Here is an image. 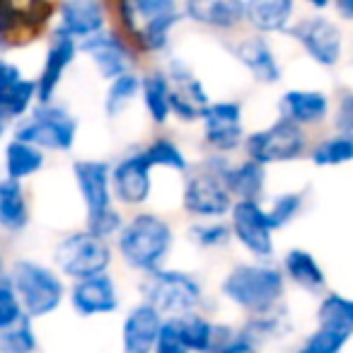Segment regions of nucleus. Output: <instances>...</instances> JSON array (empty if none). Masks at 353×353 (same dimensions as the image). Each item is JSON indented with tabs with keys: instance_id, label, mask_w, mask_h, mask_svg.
<instances>
[{
	"instance_id": "obj_1",
	"label": "nucleus",
	"mask_w": 353,
	"mask_h": 353,
	"mask_svg": "<svg viewBox=\"0 0 353 353\" xmlns=\"http://www.w3.org/2000/svg\"><path fill=\"white\" fill-rule=\"evenodd\" d=\"M174 245L172 225L157 213L141 211L123 221L117 235V250L123 264L141 274L162 269Z\"/></svg>"
},
{
	"instance_id": "obj_2",
	"label": "nucleus",
	"mask_w": 353,
	"mask_h": 353,
	"mask_svg": "<svg viewBox=\"0 0 353 353\" xmlns=\"http://www.w3.org/2000/svg\"><path fill=\"white\" fill-rule=\"evenodd\" d=\"M221 293L250 314H266L279 310L285 295V276L281 269L266 261L237 264L225 274Z\"/></svg>"
},
{
	"instance_id": "obj_3",
	"label": "nucleus",
	"mask_w": 353,
	"mask_h": 353,
	"mask_svg": "<svg viewBox=\"0 0 353 353\" xmlns=\"http://www.w3.org/2000/svg\"><path fill=\"white\" fill-rule=\"evenodd\" d=\"M228 165V155L211 152L206 160L199 165L194 174L187 176L182 192V208L196 221H221L230 216V208L235 199L230 196L225 182H223V170Z\"/></svg>"
},
{
	"instance_id": "obj_4",
	"label": "nucleus",
	"mask_w": 353,
	"mask_h": 353,
	"mask_svg": "<svg viewBox=\"0 0 353 353\" xmlns=\"http://www.w3.org/2000/svg\"><path fill=\"white\" fill-rule=\"evenodd\" d=\"M8 279L20 298L25 314L32 319L49 317L65 300V283L59 271L34 259H17Z\"/></svg>"
},
{
	"instance_id": "obj_5",
	"label": "nucleus",
	"mask_w": 353,
	"mask_h": 353,
	"mask_svg": "<svg viewBox=\"0 0 353 353\" xmlns=\"http://www.w3.org/2000/svg\"><path fill=\"white\" fill-rule=\"evenodd\" d=\"M12 138L39 150L51 152H68L73 150L78 138V119L61 104H37L22 121L15 123Z\"/></svg>"
},
{
	"instance_id": "obj_6",
	"label": "nucleus",
	"mask_w": 353,
	"mask_h": 353,
	"mask_svg": "<svg viewBox=\"0 0 353 353\" xmlns=\"http://www.w3.org/2000/svg\"><path fill=\"white\" fill-rule=\"evenodd\" d=\"M143 303L152 305L162 317H179L194 312L203 298V288L196 276L179 269H157L145 274L141 283Z\"/></svg>"
},
{
	"instance_id": "obj_7",
	"label": "nucleus",
	"mask_w": 353,
	"mask_h": 353,
	"mask_svg": "<svg viewBox=\"0 0 353 353\" xmlns=\"http://www.w3.org/2000/svg\"><path fill=\"white\" fill-rule=\"evenodd\" d=\"M114 252L109 240L92 235L90 230L68 232L54 250V264L61 276L73 281L92 279L107 274L112 266Z\"/></svg>"
},
{
	"instance_id": "obj_8",
	"label": "nucleus",
	"mask_w": 353,
	"mask_h": 353,
	"mask_svg": "<svg viewBox=\"0 0 353 353\" xmlns=\"http://www.w3.org/2000/svg\"><path fill=\"white\" fill-rule=\"evenodd\" d=\"M242 148H245L247 157L259 165H279V162L300 160L307 150V136L298 123L279 117L269 126L247 133Z\"/></svg>"
},
{
	"instance_id": "obj_9",
	"label": "nucleus",
	"mask_w": 353,
	"mask_h": 353,
	"mask_svg": "<svg viewBox=\"0 0 353 353\" xmlns=\"http://www.w3.org/2000/svg\"><path fill=\"white\" fill-rule=\"evenodd\" d=\"M290 39L300 44L310 61L322 68L339 65L343 56V34L334 20L324 15H307L288 27Z\"/></svg>"
},
{
	"instance_id": "obj_10",
	"label": "nucleus",
	"mask_w": 353,
	"mask_h": 353,
	"mask_svg": "<svg viewBox=\"0 0 353 353\" xmlns=\"http://www.w3.org/2000/svg\"><path fill=\"white\" fill-rule=\"evenodd\" d=\"M232 237L242 245L247 254L256 261H266L274 256V228L266 216L261 201H235L230 208Z\"/></svg>"
},
{
	"instance_id": "obj_11",
	"label": "nucleus",
	"mask_w": 353,
	"mask_h": 353,
	"mask_svg": "<svg viewBox=\"0 0 353 353\" xmlns=\"http://www.w3.org/2000/svg\"><path fill=\"white\" fill-rule=\"evenodd\" d=\"M203 141L218 155H230L245 145V126H242V104L235 99L211 102L201 112Z\"/></svg>"
},
{
	"instance_id": "obj_12",
	"label": "nucleus",
	"mask_w": 353,
	"mask_h": 353,
	"mask_svg": "<svg viewBox=\"0 0 353 353\" xmlns=\"http://www.w3.org/2000/svg\"><path fill=\"white\" fill-rule=\"evenodd\" d=\"M152 192V165L145 152L133 150L112 165V194L114 201L123 206H143Z\"/></svg>"
},
{
	"instance_id": "obj_13",
	"label": "nucleus",
	"mask_w": 353,
	"mask_h": 353,
	"mask_svg": "<svg viewBox=\"0 0 353 353\" xmlns=\"http://www.w3.org/2000/svg\"><path fill=\"white\" fill-rule=\"evenodd\" d=\"M73 179L88 211L85 221H92L117 208L112 194V165L107 160H75Z\"/></svg>"
},
{
	"instance_id": "obj_14",
	"label": "nucleus",
	"mask_w": 353,
	"mask_h": 353,
	"mask_svg": "<svg viewBox=\"0 0 353 353\" xmlns=\"http://www.w3.org/2000/svg\"><path fill=\"white\" fill-rule=\"evenodd\" d=\"M78 46L92 61L94 70L102 80L119 78V75L133 70V63H136V56H133L131 46L126 44V39L112 30L99 32V34L80 41Z\"/></svg>"
},
{
	"instance_id": "obj_15",
	"label": "nucleus",
	"mask_w": 353,
	"mask_h": 353,
	"mask_svg": "<svg viewBox=\"0 0 353 353\" xmlns=\"http://www.w3.org/2000/svg\"><path fill=\"white\" fill-rule=\"evenodd\" d=\"M56 34L73 41H85L107 30V3L104 0H61L56 10Z\"/></svg>"
},
{
	"instance_id": "obj_16",
	"label": "nucleus",
	"mask_w": 353,
	"mask_h": 353,
	"mask_svg": "<svg viewBox=\"0 0 353 353\" xmlns=\"http://www.w3.org/2000/svg\"><path fill=\"white\" fill-rule=\"evenodd\" d=\"M70 305L80 317H97V314L117 312L119 305H121L117 281L109 274L75 281L73 288H70Z\"/></svg>"
},
{
	"instance_id": "obj_17",
	"label": "nucleus",
	"mask_w": 353,
	"mask_h": 353,
	"mask_svg": "<svg viewBox=\"0 0 353 353\" xmlns=\"http://www.w3.org/2000/svg\"><path fill=\"white\" fill-rule=\"evenodd\" d=\"M80 46L78 41L68 39V37L56 34L54 41L49 44L44 56V65H41L39 75H37V102L51 104L56 99L61 83H63L65 70L73 65L75 56H78Z\"/></svg>"
},
{
	"instance_id": "obj_18",
	"label": "nucleus",
	"mask_w": 353,
	"mask_h": 353,
	"mask_svg": "<svg viewBox=\"0 0 353 353\" xmlns=\"http://www.w3.org/2000/svg\"><path fill=\"white\" fill-rule=\"evenodd\" d=\"M162 322H165V317L152 305L141 303L136 307H131L121 324V351L152 353Z\"/></svg>"
},
{
	"instance_id": "obj_19",
	"label": "nucleus",
	"mask_w": 353,
	"mask_h": 353,
	"mask_svg": "<svg viewBox=\"0 0 353 353\" xmlns=\"http://www.w3.org/2000/svg\"><path fill=\"white\" fill-rule=\"evenodd\" d=\"M232 56L242 63V68L261 85H276L283 78L279 56L271 49L264 37H245L237 44H232Z\"/></svg>"
},
{
	"instance_id": "obj_20",
	"label": "nucleus",
	"mask_w": 353,
	"mask_h": 353,
	"mask_svg": "<svg viewBox=\"0 0 353 353\" xmlns=\"http://www.w3.org/2000/svg\"><path fill=\"white\" fill-rule=\"evenodd\" d=\"M329 97L322 90H307V88H293L285 90L279 99V112L281 119L303 126H317V123L329 119Z\"/></svg>"
},
{
	"instance_id": "obj_21",
	"label": "nucleus",
	"mask_w": 353,
	"mask_h": 353,
	"mask_svg": "<svg viewBox=\"0 0 353 353\" xmlns=\"http://www.w3.org/2000/svg\"><path fill=\"white\" fill-rule=\"evenodd\" d=\"M182 15L208 30H235L245 22V0H184Z\"/></svg>"
},
{
	"instance_id": "obj_22",
	"label": "nucleus",
	"mask_w": 353,
	"mask_h": 353,
	"mask_svg": "<svg viewBox=\"0 0 353 353\" xmlns=\"http://www.w3.org/2000/svg\"><path fill=\"white\" fill-rule=\"evenodd\" d=\"M223 182L235 201H261L266 189V167L245 157L242 162L228 160Z\"/></svg>"
},
{
	"instance_id": "obj_23",
	"label": "nucleus",
	"mask_w": 353,
	"mask_h": 353,
	"mask_svg": "<svg viewBox=\"0 0 353 353\" xmlns=\"http://www.w3.org/2000/svg\"><path fill=\"white\" fill-rule=\"evenodd\" d=\"M293 12L295 0H245V22L261 34L288 32Z\"/></svg>"
},
{
	"instance_id": "obj_24",
	"label": "nucleus",
	"mask_w": 353,
	"mask_h": 353,
	"mask_svg": "<svg viewBox=\"0 0 353 353\" xmlns=\"http://www.w3.org/2000/svg\"><path fill=\"white\" fill-rule=\"evenodd\" d=\"M30 225V201L22 182L0 176V230L8 235H20Z\"/></svg>"
},
{
	"instance_id": "obj_25",
	"label": "nucleus",
	"mask_w": 353,
	"mask_h": 353,
	"mask_svg": "<svg viewBox=\"0 0 353 353\" xmlns=\"http://www.w3.org/2000/svg\"><path fill=\"white\" fill-rule=\"evenodd\" d=\"M281 271H283L285 279L293 281L305 293H319L327 285V274H324L322 264L312 252L303 250V247H293V250L285 252Z\"/></svg>"
},
{
	"instance_id": "obj_26",
	"label": "nucleus",
	"mask_w": 353,
	"mask_h": 353,
	"mask_svg": "<svg viewBox=\"0 0 353 353\" xmlns=\"http://www.w3.org/2000/svg\"><path fill=\"white\" fill-rule=\"evenodd\" d=\"M141 97H143L145 112L152 123L162 126V123L170 121L172 83H170V78H167L165 70H148L145 75H141Z\"/></svg>"
},
{
	"instance_id": "obj_27",
	"label": "nucleus",
	"mask_w": 353,
	"mask_h": 353,
	"mask_svg": "<svg viewBox=\"0 0 353 353\" xmlns=\"http://www.w3.org/2000/svg\"><path fill=\"white\" fill-rule=\"evenodd\" d=\"M3 165H6V176L15 179V182H25L39 174L46 165V152L39 148L22 143L17 138H10L3 152Z\"/></svg>"
},
{
	"instance_id": "obj_28",
	"label": "nucleus",
	"mask_w": 353,
	"mask_h": 353,
	"mask_svg": "<svg viewBox=\"0 0 353 353\" xmlns=\"http://www.w3.org/2000/svg\"><path fill=\"white\" fill-rule=\"evenodd\" d=\"M179 329V336H182L184 346L189 353H211L213 346L218 341V329L221 324H213L211 319H206L203 314H199L196 310L187 314H179V317H172Z\"/></svg>"
},
{
	"instance_id": "obj_29",
	"label": "nucleus",
	"mask_w": 353,
	"mask_h": 353,
	"mask_svg": "<svg viewBox=\"0 0 353 353\" xmlns=\"http://www.w3.org/2000/svg\"><path fill=\"white\" fill-rule=\"evenodd\" d=\"M317 327L353 336V298L341 293H327L319 300Z\"/></svg>"
},
{
	"instance_id": "obj_30",
	"label": "nucleus",
	"mask_w": 353,
	"mask_h": 353,
	"mask_svg": "<svg viewBox=\"0 0 353 353\" xmlns=\"http://www.w3.org/2000/svg\"><path fill=\"white\" fill-rule=\"evenodd\" d=\"M37 104H39L37 102V80L25 78V75L0 90V109L15 123L22 121Z\"/></svg>"
},
{
	"instance_id": "obj_31",
	"label": "nucleus",
	"mask_w": 353,
	"mask_h": 353,
	"mask_svg": "<svg viewBox=\"0 0 353 353\" xmlns=\"http://www.w3.org/2000/svg\"><path fill=\"white\" fill-rule=\"evenodd\" d=\"M182 12H167V15H157L152 20H145L136 32V41L145 54H162L170 46L172 30L182 22Z\"/></svg>"
},
{
	"instance_id": "obj_32",
	"label": "nucleus",
	"mask_w": 353,
	"mask_h": 353,
	"mask_svg": "<svg viewBox=\"0 0 353 353\" xmlns=\"http://www.w3.org/2000/svg\"><path fill=\"white\" fill-rule=\"evenodd\" d=\"M141 94V75L136 70L119 75V78L109 80L107 97H104V112L109 119H117L119 114H123V109Z\"/></svg>"
},
{
	"instance_id": "obj_33",
	"label": "nucleus",
	"mask_w": 353,
	"mask_h": 353,
	"mask_svg": "<svg viewBox=\"0 0 353 353\" xmlns=\"http://www.w3.org/2000/svg\"><path fill=\"white\" fill-rule=\"evenodd\" d=\"M310 160L317 167H339L353 162V136L336 133V136L324 138L310 150Z\"/></svg>"
},
{
	"instance_id": "obj_34",
	"label": "nucleus",
	"mask_w": 353,
	"mask_h": 353,
	"mask_svg": "<svg viewBox=\"0 0 353 353\" xmlns=\"http://www.w3.org/2000/svg\"><path fill=\"white\" fill-rule=\"evenodd\" d=\"M143 152H145L152 170H155V167H162V170L182 172V174L189 170L187 155H184V150L176 145L172 138H165V136L155 138V141H150L145 148H143Z\"/></svg>"
},
{
	"instance_id": "obj_35",
	"label": "nucleus",
	"mask_w": 353,
	"mask_h": 353,
	"mask_svg": "<svg viewBox=\"0 0 353 353\" xmlns=\"http://www.w3.org/2000/svg\"><path fill=\"white\" fill-rule=\"evenodd\" d=\"M39 341L32 327V317H20L15 324L0 329V353H34Z\"/></svg>"
},
{
	"instance_id": "obj_36",
	"label": "nucleus",
	"mask_w": 353,
	"mask_h": 353,
	"mask_svg": "<svg viewBox=\"0 0 353 353\" xmlns=\"http://www.w3.org/2000/svg\"><path fill=\"white\" fill-rule=\"evenodd\" d=\"M303 206H305V192H285L271 199L269 208H266V216H269L274 232L290 225L303 213Z\"/></svg>"
},
{
	"instance_id": "obj_37",
	"label": "nucleus",
	"mask_w": 353,
	"mask_h": 353,
	"mask_svg": "<svg viewBox=\"0 0 353 353\" xmlns=\"http://www.w3.org/2000/svg\"><path fill=\"white\" fill-rule=\"evenodd\" d=\"M189 240L199 250H223L232 240V230L223 221H199L189 228Z\"/></svg>"
},
{
	"instance_id": "obj_38",
	"label": "nucleus",
	"mask_w": 353,
	"mask_h": 353,
	"mask_svg": "<svg viewBox=\"0 0 353 353\" xmlns=\"http://www.w3.org/2000/svg\"><path fill=\"white\" fill-rule=\"evenodd\" d=\"M348 341H351V336H346V334H339V332H332V329L317 327L303 341V348L310 353H341Z\"/></svg>"
},
{
	"instance_id": "obj_39",
	"label": "nucleus",
	"mask_w": 353,
	"mask_h": 353,
	"mask_svg": "<svg viewBox=\"0 0 353 353\" xmlns=\"http://www.w3.org/2000/svg\"><path fill=\"white\" fill-rule=\"evenodd\" d=\"M20 317H25L20 298H17L10 279H8V276H0V329L15 324Z\"/></svg>"
},
{
	"instance_id": "obj_40",
	"label": "nucleus",
	"mask_w": 353,
	"mask_h": 353,
	"mask_svg": "<svg viewBox=\"0 0 353 353\" xmlns=\"http://www.w3.org/2000/svg\"><path fill=\"white\" fill-rule=\"evenodd\" d=\"M211 353H259V348L242 332H232L228 327H221L218 329V341Z\"/></svg>"
},
{
	"instance_id": "obj_41",
	"label": "nucleus",
	"mask_w": 353,
	"mask_h": 353,
	"mask_svg": "<svg viewBox=\"0 0 353 353\" xmlns=\"http://www.w3.org/2000/svg\"><path fill=\"white\" fill-rule=\"evenodd\" d=\"M152 353H189L172 317H167L165 322H162L160 334H157V341H155V351Z\"/></svg>"
},
{
	"instance_id": "obj_42",
	"label": "nucleus",
	"mask_w": 353,
	"mask_h": 353,
	"mask_svg": "<svg viewBox=\"0 0 353 353\" xmlns=\"http://www.w3.org/2000/svg\"><path fill=\"white\" fill-rule=\"evenodd\" d=\"M334 128H336V133L353 136V90H343L339 94L336 112H334Z\"/></svg>"
},
{
	"instance_id": "obj_43",
	"label": "nucleus",
	"mask_w": 353,
	"mask_h": 353,
	"mask_svg": "<svg viewBox=\"0 0 353 353\" xmlns=\"http://www.w3.org/2000/svg\"><path fill=\"white\" fill-rule=\"evenodd\" d=\"M131 8L141 22L152 20L157 15H167V12L176 10V0H131Z\"/></svg>"
},
{
	"instance_id": "obj_44",
	"label": "nucleus",
	"mask_w": 353,
	"mask_h": 353,
	"mask_svg": "<svg viewBox=\"0 0 353 353\" xmlns=\"http://www.w3.org/2000/svg\"><path fill=\"white\" fill-rule=\"evenodd\" d=\"M20 78H22V70L17 68L12 61H8V59L0 56V90L6 88V85L15 83V80H20Z\"/></svg>"
},
{
	"instance_id": "obj_45",
	"label": "nucleus",
	"mask_w": 353,
	"mask_h": 353,
	"mask_svg": "<svg viewBox=\"0 0 353 353\" xmlns=\"http://www.w3.org/2000/svg\"><path fill=\"white\" fill-rule=\"evenodd\" d=\"M336 17H341L343 22H353V0H332Z\"/></svg>"
},
{
	"instance_id": "obj_46",
	"label": "nucleus",
	"mask_w": 353,
	"mask_h": 353,
	"mask_svg": "<svg viewBox=\"0 0 353 353\" xmlns=\"http://www.w3.org/2000/svg\"><path fill=\"white\" fill-rule=\"evenodd\" d=\"M10 119H8V114L6 112H3V109H0V138H3V136H6V133H8V128H10Z\"/></svg>"
},
{
	"instance_id": "obj_47",
	"label": "nucleus",
	"mask_w": 353,
	"mask_h": 353,
	"mask_svg": "<svg viewBox=\"0 0 353 353\" xmlns=\"http://www.w3.org/2000/svg\"><path fill=\"white\" fill-rule=\"evenodd\" d=\"M310 8H314V10H327L329 6H332V0H305Z\"/></svg>"
},
{
	"instance_id": "obj_48",
	"label": "nucleus",
	"mask_w": 353,
	"mask_h": 353,
	"mask_svg": "<svg viewBox=\"0 0 353 353\" xmlns=\"http://www.w3.org/2000/svg\"><path fill=\"white\" fill-rule=\"evenodd\" d=\"M6 44H8V37H6V34H3V32H0V51L6 49Z\"/></svg>"
},
{
	"instance_id": "obj_49",
	"label": "nucleus",
	"mask_w": 353,
	"mask_h": 353,
	"mask_svg": "<svg viewBox=\"0 0 353 353\" xmlns=\"http://www.w3.org/2000/svg\"><path fill=\"white\" fill-rule=\"evenodd\" d=\"M3 269H6V261H3V252H0V276H3Z\"/></svg>"
},
{
	"instance_id": "obj_50",
	"label": "nucleus",
	"mask_w": 353,
	"mask_h": 353,
	"mask_svg": "<svg viewBox=\"0 0 353 353\" xmlns=\"http://www.w3.org/2000/svg\"><path fill=\"white\" fill-rule=\"evenodd\" d=\"M298 353H310V351H305V348H303V346H300V348H298Z\"/></svg>"
}]
</instances>
